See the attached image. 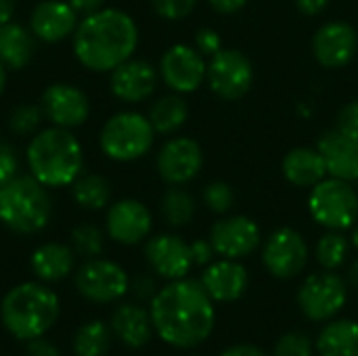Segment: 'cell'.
Masks as SVG:
<instances>
[{"label": "cell", "instance_id": "cell-1", "mask_svg": "<svg viewBox=\"0 0 358 356\" xmlns=\"http://www.w3.org/2000/svg\"><path fill=\"white\" fill-rule=\"evenodd\" d=\"M149 313L157 336L174 348H195L203 344L216 323L214 300L201 281L187 277L157 290Z\"/></svg>", "mask_w": 358, "mask_h": 356}, {"label": "cell", "instance_id": "cell-2", "mask_svg": "<svg viewBox=\"0 0 358 356\" xmlns=\"http://www.w3.org/2000/svg\"><path fill=\"white\" fill-rule=\"evenodd\" d=\"M73 55L90 71H113L132 59L138 46V25L122 8H101L82 17L73 31Z\"/></svg>", "mask_w": 358, "mask_h": 356}, {"label": "cell", "instance_id": "cell-3", "mask_svg": "<svg viewBox=\"0 0 358 356\" xmlns=\"http://www.w3.org/2000/svg\"><path fill=\"white\" fill-rule=\"evenodd\" d=\"M29 172L46 189L71 187L84 168V151L69 128L50 126L36 132L25 151Z\"/></svg>", "mask_w": 358, "mask_h": 356}, {"label": "cell", "instance_id": "cell-4", "mask_svg": "<svg viewBox=\"0 0 358 356\" xmlns=\"http://www.w3.org/2000/svg\"><path fill=\"white\" fill-rule=\"evenodd\" d=\"M59 298L44 283H19L0 302V319L6 332L23 342L42 338L59 319Z\"/></svg>", "mask_w": 358, "mask_h": 356}, {"label": "cell", "instance_id": "cell-5", "mask_svg": "<svg viewBox=\"0 0 358 356\" xmlns=\"http://www.w3.org/2000/svg\"><path fill=\"white\" fill-rule=\"evenodd\" d=\"M52 216V201L46 187L31 174H17L0 187V222L19 233L31 235L42 231Z\"/></svg>", "mask_w": 358, "mask_h": 356}, {"label": "cell", "instance_id": "cell-6", "mask_svg": "<svg viewBox=\"0 0 358 356\" xmlns=\"http://www.w3.org/2000/svg\"><path fill=\"white\" fill-rule=\"evenodd\" d=\"M155 130L147 115L138 111H120L111 115L99 136L101 151L113 162H134L153 147Z\"/></svg>", "mask_w": 358, "mask_h": 356}, {"label": "cell", "instance_id": "cell-7", "mask_svg": "<svg viewBox=\"0 0 358 356\" xmlns=\"http://www.w3.org/2000/svg\"><path fill=\"white\" fill-rule=\"evenodd\" d=\"M308 212L317 225L329 231L352 229L358 220V191L352 183L325 176L310 189Z\"/></svg>", "mask_w": 358, "mask_h": 356}, {"label": "cell", "instance_id": "cell-8", "mask_svg": "<svg viewBox=\"0 0 358 356\" xmlns=\"http://www.w3.org/2000/svg\"><path fill=\"white\" fill-rule=\"evenodd\" d=\"M348 300L346 281L334 271L310 275L298 290V306L302 315L315 323L334 319Z\"/></svg>", "mask_w": 358, "mask_h": 356}, {"label": "cell", "instance_id": "cell-9", "mask_svg": "<svg viewBox=\"0 0 358 356\" xmlns=\"http://www.w3.org/2000/svg\"><path fill=\"white\" fill-rule=\"evenodd\" d=\"M206 82L218 99L239 101L254 84L252 61L237 48H222L210 57Z\"/></svg>", "mask_w": 358, "mask_h": 356}, {"label": "cell", "instance_id": "cell-10", "mask_svg": "<svg viewBox=\"0 0 358 356\" xmlns=\"http://www.w3.org/2000/svg\"><path fill=\"white\" fill-rule=\"evenodd\" d=\"M76 287L86 300L94 304H111L128 294L130 277L120 264L111 260L90 258L78 269Z\"/></svg>", "mask_w": 358, "mask_h": 356}, {"label": "cell", "instance_id": "cell-11", "mask_svg": "<svg viewBox=\"0 0 358 356\" xmlns=\"http://www.w3.org/2000/svg\"><path fill=\"white\" fill-rule=\"evenodd\" d=\"M262 262L273 277L294 279L306 269L308 245L296 229L281 227L268 235L262 248Z\"/></svg>", "mask_w": 358, "mask_h": 356}, {"label": "cell", "instance_id": "cell-12", "mask_svg": "<svg viewBox=\"0 0 358 356\" xmlns=\"http://www.w3.org/2000/svg\"><path fill=\"white\" fill-rule=\"evenodd\" d=\"M159 76L170 90L189 94L206 82L208 61L195 46L174 44L164 52L159 61Z\"/></svg>", "mask_w": 358, "mask_h": 356}, {"label": "cell", "instance_id": "cell-13", "mask_svg": "<svg viewBox=\"0 0 358 356\" xmlns=\"http://www.w3.org/2000/svg\"><path fill=\"white\" fill-rule=\"evenodd\" d=\"M203 166V151L197 141L189 136H174L162 145L157 153V172L170 187L191 183Z\"/></svg>", "mask_w": 358, "mask_h": 356}, {"label": "cell", "instance_id": "cell-14", "mask_svg": "<svg viewBox=\"0 0 358 356\" xmlns=\"http://www.w3.org/2000/svg\"><path fill=\"white\" fill-rule=\"evenodd\" d=\"M40 107L44 118L59 128H78L90 115V101L73 84L57 82L42 92Z\"/></svg>", "mask_w": 358, "mask_h": 356}, {"label": "cell", "instance_id": "cell-15", "mask_svg": "<svg viewBox=\"0 0 358 356\" xmlns=\"http://www.w3.org/2000/svg\"><path fill=\"white\" fill-rule=\"evenodd\" d=\"M105 227H107V235L113 241L122 245H136L149 237L153 227V216L143 201L126 197L109 206Z\"/></svg>", "mask_w": 358, "mask_h": 356}, {"label": "cell", "instance_id": "cell-16", "mask_svg": "<svg viewBox=\"0 0 358 356\" xmlns=\"http://www.w3.org/2000/svg\"><path fill=\"white\" fill-rule=\"evenodd\" d=\"M210 243L218 256L239 260L258 250L260 227L248 216H229L212 227Z\"/></svg>", "mask_w": 358, "mask_h": 356}, {"label": "cell", "instance_id": "cell-17", "mask_svg": "<svg viewBox=\"0 0 358 356\" xmlns=\"http://www.w3.org/2000/svg\"><path fill=\"white\" fill-rule=\"evenodd\" d=\"M358 50L357 29L346 21H329L321 25L313 38V52L327 69L346 67Z\"/></svg>", "mask_w": 358, "mask_h": 356}, {"label": "cell", "instance_id": "cell-18", "mask_svg": "<svg viewBox=\"0 0 358 356\" xmlns=\"http://www.w3.org/2000/svg\"><path fill=\"white\" fill-rule=\"evenodd\" d=\"M145 258L149 266L168 281L185 279L193 266L191 243L170 233L151 237L145 245Z\"/></svg>", "mask_w": 358, "mask_h": 356}, {"label": "cell", "instance_id": "cell-19", "mask_svg": "<svg viewBox=\"0 0 358 356\" xmlns=\"http://www.w3.org/2000/svg\"><path fill=\"white\" fill-rule=\"evenodd\" d=\"M78 23V13L67 0H42L29 15L31 34L48 44H57L73 36Z\"/></svg>", "mask_w": 358, "mask_h": 356}, {"label": "cell", "instance_id": "cell-20", "mask_svg": "<svg viewBox=\"0 0 358 356\" xmlns=\"http://www.w3.org/2000/svg\"><path fill=\"white\" fill-rule=\"evenodd\" d=\"M111 92L124 103H143L157 88V69L143 59H128L111 71Z\"/></svg>", "mask_w": 358, "mask_h": 356}, {"label": "cell", "instance_id": "cell-21", "mask_svg": "<svg viewBox=\"0 0 358 356\" xmlns=\"http://www.w3.org/2000/svg\"><path fill=\"white\" fill-rule=\"evenodd\" d=\"M317 149L325 162L327 176L342 178L355 183L358 178V141L342 132L340 128H331L321 134Z\"/></svg>", "mask_w": 358, "mask_h": 356}, {"label": "cell", "instance_id": "cell-22", "mask_svg": "<svg viewBox=\"0 0 358 356\" xmlns=\"http://www.w3.org/2000/svg\"><path fill=\"white\" fill-rule=\"evenodd\" d=\"M250 277L241 262L222 258L218 262H210L201 275V285L210 294L214 302H235L248 290Z\"/></svg>", "mask_w": 358, "mask_h": 356}, {"label": "cell", "instance_id": "cell-23", "mask_svg": "<svg viewBox=\"0 0 358 356\" xmlns=\"http://www.w3.org/2000/svg\"><path fill=\"white\" fill-rule=\"evenodd\" d=\"M111 329L128 348L147 346V342L151 340V334L155 332L153 321H151V313L138 304L117 306L113 317H111Z\"/></svg>", "mask_w": 358, "mask_h": 356}, {"label": "cell", "instance_id": "cell-24", "mask_svg": "<svg viewBox=\"0 0 358 356\" xmlns=\"http://www.w3.org/2000/svg\"><path fill=\"white\" fill-rule=\"evenodd\" d=\"M281 170L287 183H292L294 187H304V189L308 187L313 189L327 176V168L319 149H310V147L292 149L283 157Z\"/></svg>", "mask_w": 358, "mask_h": 356}, {"label": "cell", "instance_id": "cell-25", "mask_svg": "<svg viewBox=\"0 0 358 356\" xmlns=\"http://www.w3.org/2000/svg\"><path fill=\"white\" fill-rule=\"evenodd\" d=\"M34 275L42 283H57L65 279L73 269V250L65 243H44L34 250L29 258Z\"/></svg>", "mask_w": 358, "mask_h": 356}, {"label": "cell", "instance_id": "cell-26", "mask_svg": "<svg viewBox=\"0 0 358 356\" xmlns=\"http://www.w3.org/2000/svg\"><path fill=\"white\" fill-rule=\"evenodd\" d=\"M36 36L19 23L0 25V61L6 69H23L36 50Z\"/></svg>", "mask_w": 358, "mask_h": 356}, {"label": "cell", "instance_id": "cell-27", "mask_svg": "<svg viewBox=\"0 0 358 356\" xmlns=\"http://www.w3.org/2000/svg\"><path fill=\"white\" fill-rule=\"evenodd\" d=\"M315 346L319 356H358V323L340 319L325 325Z\"/></svg>", "mask_w": 358, "mask_h": 356}, {"label": "cell", "instance_id": "cell-28", "mask_svg": "<svg viewBox=\"0 0 358 356\" xmlns=\"http://www.w3.org/2000/svg\"><path fill=\"white\" fill-rule=\"evenodd\" d=\"M147 118H149L155 134H174L176 130H180L185 126V122L189 118V105L178 92L166 94L151 105Z\"/></svg>", "mask_w": 358, "mask_h": 356}, {"label": "cell", "instance_id": "cell-29", "mask_svg": "<svg viewBox=\"0 0 358 356\" xmlns=\"http://www.w3.org/2000/svg\"><path fill=\"white\" fill-rule=\"evenodd\" d=\"M71 195L84 210H103L111 201V185L101 174H80L71 185Z\"/></svg>", "mask_w": 358, "mask_h": 356}, {"label": "cell", "instance_id": "cell-30", "mask_svg": "<svg viewBox=\"0 0 358 356\" xmlns=\"http://www.w3.org/2000/svg\"><path fill=\"white\" fill-rule=\"evenodd\" d=\"M197 210L195 197L182 187H170L162 197V216L170 227H185L193 220Z\"/></svg>", "mask_w": 358, "mask_h": 356}, {"label": "cell", "instance_id": "cell-31", "mask_svg": "<svg viewBox=\"0 0 358 356\" xmlns=\"http://www.w3.org/2000/svg\"><path fill=\"white\" fill-rule=\"evenodd\" d=\"M109 342V327L103 321H88L73 336V353L76 356H105Z\"/></svg>", "mask_w": 358, "mask_h": 356}, {"label": "cell", "instance_id": "cell-32", "mask_svg": "<svg viewBox=\"0 0 358 356\" xmlns=\"http://www.w3.org/2000/svg\"><path fill=\"white\" fill-rule=\"evenodd\" d=\"M350 252V241L342 235V231L325 233L317 243V260L325 271L340 269Z\"/></svg>", "mask_w": 358, "mask_h": 356}, {"label": "cell", "instance_id": "cell-33", "mask_svg": "<svg viewBox=\"0 0 358 356\" xmlns=\"http://www.w3.org/2000/svg\"><path fill=\"white\" fill-rule=\"evenodd\" d=\"M73 252L84 258H96L103 252V233L94 225H78L71 231Z\"/></svg>", "mask_w": 358, "mask_h": 356}, {"label": "cell", "instance_id": "cell-34", "mask_svg": "<svg viewBox=\"0 0 358 356\" xmlns=\"http://www.w3.org/2000/svg\"><path fill=\"white\" fill-rule=\"evenodd\" d=\"M42 118H44V113H42V107H40V105L23 103V105H17V107L10 111L8 128H10V132L25 136V134H31V132L38 130Z\"/></svg>", "mask_w": 358, "mask_h": 356}, {"label": "cell", "instance_id": "cell-35", "mask_svg": "<svg viewBox=\"0 0 358 356\" xmlns=\"http://www.w3.org/2000/svg\"><path fill=\"white\" fill-rule=\"evenodd\" d=\"M203 204L214 214H227L235 206V191L224 180H214L203 189Z\"/></svg>", "mask_w": 358, "mask_h": 356}, {"label": "cell", "instance_id": "cell-36", "mask_svg": "<svg viewBox=\"0 0 358 356\" xmlns=\"http://www.w3.org/2000/svg\"><path fill=\"white\" fill-rule=\"evenodd\" d=\"M273 356H313V340L304 334H285L277 344Z\"/></svg>", "mask_w": 358, "mask_h": 356}, {"label": "cell", "instance_id": "cell-37", "mask_svg": "<svg viewBox=\"0 0 358 356\" xmlns=\"http://www.w3.org/2000/svg\"><path fill=\"white\" fill-rule=\"evenodd\" d=\"M197 2L199 0H151L155 13L168 21H180L189 17L195 10Z\"/></svg>", "mask_w": 358, "mask_h": 356}, {"label": "cell", "instance_id": "cell-38", "mask_svg": "<svg viewBox=\"0 0 358 356\" xmlns=\"http://www.w3.org/2000/svg\"><path fill=\"white\" fill-rule=\"evenodd\" d=\"M17 172H19V157L15 149L6 141H0V187L13 180Z\"/></svg>", "mask_w": 358, "mask_h": 356}, {"label": "cell", "instance_id": "cell-39", "mask_svg": "<svg viewBox=\"0 0 358 356\" xmlns=\"http://www.w3.org/2000/svg\"><path fill=\"white\" fill-rule=\"evenodd\" d=\"M195 48L203 55V57H214L218 50H222V38L216 29L212 27H201L195 34Z\"/></svg>", "mask_w": 358, "mask_h": 356}, {"label": "cell", "instance_id": "cell-40", "mask_svg": "<svg viewBox=\"0 0 358 356\" xmlns=\"http://www.w3.org/2000/svg\"><path fill=\"white\" fill-rule=\"evenodd\" d=\"M336 128H340L342 132L358 141V101H350L348 105L342 107Z\"/></svg>", "mask_w": 358, "mask_h": 356}, {"label": "cell", "instance_id": "cell-41", "mask_svg": "<svg viewBox=\"0 0 358 356\" xmlns=\"http://www.w3.org/2000/svg\"><path fill=\"white\" fill-rule=\"evenodd\" d=\"M130 290L134 292V296L138 300H153V296L157 294L155 290V281L149 275H136L130 281Z\"/></svg>", "mask_w": 358, "mask_h": 356}, {"label": "cell", "instance_id": "cell-42", "mask_svg": "<svg viewBox=\"0 0 358 356\" xmlns=\"http://www.w3.org/2000/svg\"><path fill=\"white\" fill-rule=\"evenodd\" d=\"M214 248L210 243V239H197L191 243V256H193V264L199 266H208L214 258Z\"/></svg>", "mask_w": 358, "mask_h": 356}, {"label": "cell", "instance_id": "cell-43", "mask_svg": "<svg viewBox=\"0 0 358 356\" xmlns=\"http://www.w3.org/2000/svg\"><path fill=\"white\" fill-rule=\"evenodd\" d=\"M25 356H61V353H59V348H57L55 344H50V342L38 338V340H31V342L27 344Z\"/></svg>", "mask_w": 358, "mask_h": 356}, {"label": "cell", "instance_id": "cell-44", "mask_svg": "<svg viewBox=\"0 0 358 356\" xmlns=\"http://www.w3.org/2000/svg\"><path fill=\"white\" fill-rule=\"evenodd\" d=\"M329 0H296V6L306 17H317L327 8Z\"/></svg>", "mask_w": 358, "mask_h": 356}, {"label": "cell", "instance_id": "cell-45", "mask_svg": "<svg viewBox=\"0 0 358 356\" xmlns=\"http://www.w3.org/2000/svg\"><path fill=\"white\" fill-rule=\"evenodd\" d=\"M208 2L220 15H233L248 4V0H208Z\"/></svg>", "mask_w": 358, "mask_h": 356}, {"label": "cell", "instance_id": "cell-46", "mask_svg": "<svg viewBox=\"0 0 358 356\" xmlns=\"http://www.w3.org/2000/svg\"><path fill=\"white\" fill-rule=\"evenodd\" d=\"M69 4H71V8L78 13V15H82V17H86V15H92V13H96V10H101L103 8V4H105V0H67Z\"/></svg>", "mask_w": 358, "mask_h": 356}, {"label": "cell", "instance_id": "cell-47", "mask_svg": "<svg viewBox=\"0 0 358 356\" xmlns=\"http://www.w3.org/2000/svg\"><path fill=\"white\" fill-rule=\"evenodd\" d=\"M220 356H268L262 348L254 346V344H237L231 346L229 350H224Z\"/></svg>", "mask_w": 358, "mask_h": 356}, {"label": "cell", "instance_id": "cell-48", "mask_svg": "<svg viewBox=\"0 0 358 356\" xmlns=\"http://www.w3.org/2000/svg\"><path fill=\"white\" fill-rule=\"evenodd\" d=\"M15 8H17V2L15 0H0V25L2 23H8L13 19Z\"/></svg>", "mask_w": 358, "mask_h": 356}, {"label": "cell", "instance_id": "cell-49", "mask_svg": "<svg viewBox=\"0 0 358 356\" xmlns=\"http://www.w3.org/2000/svg\"><path fill=\"white\" fill-rule=\"evenodd\" d=\"M348 283L358 290V260H355L348 269Z\"/></svg>", "mask_w": 358, "mask_h": 356}, {"label": "cell", "instance_id": "cell-50", "mask_svg": "<svg viewBox=\"0 0 358 356\" xmlns=\"http://www.w3.org/2000/svg\"><path fill=\"white\" fill-rule=\"evenodd\" d=\"M4 88H6V67H4V63L0 61V97H2V92H4Z\"/></svg>", "mask_w": 358, "mask_h": 356}, {"label": "cell", "instance_id": "cell-51", "mask_svg": "<svg viewBox=\"0 0 358 356\" xmlns=\"http://www.w3.org/2000/svg\"><path fill=\"white\" fill-rule=\"evenodd\" d=\"M352 245L358 250V225H355V231H352Z\"/></svg>", "mask_w": 358, "mask_h": 356}, {"label": "cell", "instance_id": "cell-52", "mask_svg": "<svg viewBox=\"0 0 358 356\" xmlns=\"http://www.w3.org/2000/svg\"><path fill=\"white\" fill-rule=\"evenodd\" d=\"M357 183H358V178H357ZM357 191H358V185H357Z\"/></svg>", "mask_w": 358, "mask_h": 356}]
</instances>
